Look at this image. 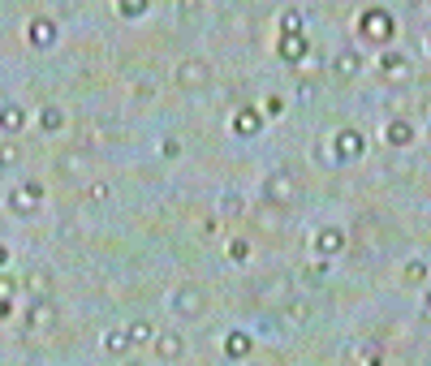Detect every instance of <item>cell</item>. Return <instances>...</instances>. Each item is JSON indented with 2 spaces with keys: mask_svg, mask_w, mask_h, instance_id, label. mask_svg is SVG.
Here are the masks:
<instances>
[{
  "mask_svg": "<svg viewBox=\"0 0 431 366\" xmlns=\"http://www.w3.org/2000/svg\"><path fill=\"white\" fill-rule=\"evenodd\" d=\"M168 306H173L177 319H199V314L207 310V293L199 289V284H181V289H173Z\"/></svg>",
  "mask_w": 431,
  "mask_h": 366,
  "instance_id": "1",
  "label": "cell"
},
{
  "mask_svg": "<svg viewBox=\"0 0 431 366\" xmlns=\"http://www.w3.org/2000/svg\"><path fill=\"white\" fill-rule=\"evenodd\" d=\"M263 198H267V203H276V207H289V203L298 198V177H294L289 168H276L272 177L263 181Z\"/></svg>",
  "mask_w": 431,
  "mask_h": 366,
  "instance_id": "2",
  "label": "cell"
},
{
  "mask_svg": "<svg viewBox=\"0 0 431 366\" xmlns=\"http://www.w3.org/2000/svg\"><path fill=\"white\" fill-rule=\"evenodd\" d=\"M207 82H212L207 60L190 56V60H181V65H177V87H181V91H199V87H207Z\"/></svg>",
  "mask_w": 431,
  "mask_h": 366,
  "instance_id": "3",
  "label": "cell"
},
{
  "mask_svg": "<svg viewBox=\"0 0 431 366\" xmlns=\"http://www.w3.org/2000/svg\"><path fill=\"white\" fill-rule=\"evenodd\" d=\"M393 30H397V22H393V13L388 9H366L362 13V35L366 39H393Z\"/></svg>",
  "mask_w": 431,
  "mask_h": 366,
  "instance_id": "4",
  "label": "cell"
},
{
  "mask_svg": "<svg viewBox=\"0 0 431 366\" xmlns=\"http://www.w3.org/2000/svg\"><path fill=\"white\" fill-rule=\"evenodd\" d=\"M39 203H43V185L26 181V185H18V190L9 194V211H13V216H35Z\"/></svg>",
  "mask_w": 431,
  "mask_h": 366,
  "instance_id": "5",
  "label": "cell"
},
{
  "mask_svg": "<svg viewBox=\"0 0 431 366\" xmlns=\"http://www.w3.org/2000/svg\"><path fill=\"white\" fill-rule=\"evenodd\" d=\"M26 328H30V332H52V328H56V306H52V297H35V301H30Z\"/></svg>",
  "mask_w": 431,
  "mask_h": 366,
  "instance_id": "6",
  "label": "cell"
},
{
  "mask_svg": "<svg viewBox=\"0 0 431 366\" xmlns=\"http://www.w3.org/2000/svg\"><path fill=\"white\" fill-rule=\"evenodd\" d=\"M289 289H294L289 276H263V280H254V297H259V301H276V306H280V301H289Z\"/></svg>",
  "mask_w": 431,
  "mask_h": 366,
  "instance_id": "7",
  "label": "cell"
},
{
  "mask_svg": "<svg viewBox=\"0 0 431 366\" xmlns=\"http://www.w3.org/2000/svg\"><path fill=\"white\" fill-rule=\"evenodd\" d=\"M345 250V229H319L315 233V254H319V259H332V254H341Z\"/></svg>",
  "mask_w": 431,
  "mask_h": 366,
  "instance_id": "8",
  "label": "cell"
},
{
  "mask_svg": "<svg viewBox=\"0 0 431 366\" xmlns=\"http://www.w3.org/2000/svg\"><path fill=\"white\" fill-rule=\"evenodd\" d=\"M186 354V341L177 336V332H155V358H164V362H177Z\"/></svg>",
  "mask_w": 431,
  "mask_h": 366,
  "instance_id": "9",
  "label": "cell"
},
{
  "mask_svg": "<svg viewBox=\"0 0 431 366\" xmlns=\"http://www.w3.org/2000/svg\"><path fill=\"white\" fill-rule=\"evenodd\" d=\"M332 147H337L341 160H358V155H362V134L358 130H341L337 138H332Z\"/></svg>",
  "mask_w": 431,
  "mask_h": 366,
  "instance_id": "10",
  "label": "cell"
},
{
  "mask_svg": "<svg viewBox=\"0 0 431 366\" xmlns=\"http://www.w3.org/2000/svg\"><path fill=\"white\" fill-rule=\"evenodd\" d=\"M26 35H30V43H35V47H52L56 43V22L52 18H35V22L26 26Z\"/></svg>",
  "mask_w": 431,
  "mask_h": 366,
  "instance_id": "11",
  "label": "cell"
},
{
  "mask_svg": "<svg viewBox=\"0 0 431 366\" xmlns=\"http://www.w3.org/2000/svg\"><path fill=\"white\" fill-rule=\"evenodd\" d=\"M307 52H311V39L307 35H280V56L289 60V65H298Z\"/></svg>",
  "mask_w": 431,
  "mask_h": 366,
  "instance_id": "12",
  "label": "cell"
},
{
  "mask_svg": "<svg viewBox=\"0 0 431 366\" xmlns=\"http://www.w3.org/2000/svg\"><path fill=\"white\" fill-rule=\"evenodd\" d=\"M384 138L393 142V147H410V142H414V121H410V117H397V121H388Z\"/></svg>",
  "mask_w": 431,
  "mask_h": 366,
  "instance_id": "13",
  "label": "cell"
},
{
  "mask_svg": "<svg viewBox=\"0 0 431 366\" xmlns=\"http://www.w3.org/2000/svg\"><path fill=\"white\" fill-rule=\"evenodd\" d=\"M0 130L5 134H22L26 130V113L18 104H0Z\"/></svg>",
  "mask_w": 431,
  "mask_h": 366,
  "instance_id": "14",
  "label": "cell"
},
{
  "mask_svg": "<svg viewBox=\"0 0 431 366\" xmlns=\"http://www.w3.org/2000/svg\"><path fill=\"white\" fill-rule=\"evenodd\" d=\"M130 345H134V336H130V328H117V332H108V336H104V349H108V354H130Z\"/></svg>",
  "mask_w": 431,
  "mask_h": 366,
  "instance_id": "15",
  "label": "cell"
},
{
  "mask_svg": "<svg viewBox=\"0 0 431 366\" xmlns=\"http://www.w3.org/2000/svg\"><path fill=\"white\" fill-rule=\"evenodd\" d=\"M233 130L242 134V138H250V134H259V113H250V108H242V113L233 117Z\"/></svg>",
  "mask_w": 431,
  "mask_h": 366,
  "instance_id": "16",
  "label": "cell"
},
{
  "mask_svg": "<svg viewBox=\"0 0 431 366\" xmlns=\"http://www.w3.org/2000/svg\"><path fill=\"white\" fill-rule=\"evenodd\" d=\"M26 284H30V293H35V297H52V276H47L43 267H35V272L26 276Z\"/></svg>",
  "mask_w": 431,
  "mask_h": 366,
  "instance_id": "17",
  "label": "cell"
},
{
  "mask_svg": "<svg viewBox=\"0 0 431 366\" xmlns=\"http://www.w3.org/2000/svg\"><path fill=\"white\" fill-rule=\"evenodd\" d=\"M225 354L229 358H246L250 354V336H246V332H233V336L225 341Z\"/></svg>",
  "mask_w": 431,
  "mask_h": 366,
  "instance_id": "18",
  "label": "cell"
},
{
  "mask_svg": "<svg viewBox=\"0 0 431 366\" xmlns=\"http://www.w3.org/2000/svg\"><path fill=\"white\" fill-rule=\"evenodd\" d=\"M307 314H311V306H307V301H289V306H285V310H280V319H285V323H289V328H298L302 319H307Z\"/></svg>",
  "mask_w": 431,
  "mask_h": 366,
  "instance_id": "19",
  "label": "cell"
},
{
  "mask_svg": "<svg viewBox=\"0 0 431 366\" xmlns=\"http://www.w3.org/2000/svg\"><path fill=\"white\" fill-rule=\"evenodd\" d=\"M358 69H362V56H358V52H341V56H337V73H341V78H354Z\"/></svg>",
  "mask_w": 431,
  "mask_h": 366,
  "instance_id": "20",
  "label": "cell"
},
{
  "mask_svg": "<svg viewBox=\"0 0 431 366\" xmlns=\"http://www.w3.org/2000/svg\"><path fill=\"white\" fill-rule=\"evenodd\" d=\"M39 125H43L47 134H56L60 125H65V117H60V108H43V113H39Z\"/></svg>",
  "mask_w": 431,
  "mask_h": 366,
  "instance_id": "21",
  "label": "cell"
},
{
  "mask_svg": "<svg viewBox=\"0 0 431 366\" xmlns=\"http://www.w3.org/2000/svg\"><path fill=\"white\" fill-rule=\"evenodd\" d=\"M302 22H307V18H302L298 9H289V13L280 18V35H302Z\"/></svg>",
  "mask_w": 431,
  "mask_h": 366,
  "instance_id": "22",
  "label": "cell"
},
{
  "mask_svg": "<svg viewBox=\"0 0 431 366\" xmlns=\"http://www.w3.org/2000/svg\"><path fill=\"white\" fill-rule=\"evenodd\" d=\"M117 13H121V18H138V13H147V0H121Z\"/></svg>",
  "mask_w": 431,
  "mask_h": 366,
  "instance_id": "23",
  "label": "cell"
},
{
  "mask_svg": "<svg viewBox=\"0 0 431 366\" xmlns=\"http://www.w3.org/2000/svg\"><path fill=\"white\" fill-rule=\"evenodd\" d=\"M130 336H134V345H138V341H151V336H155V328H151L147 319H138V323H130Z\"/></svg>",
  "mask_w": 431,
  "mask_h": 366,
  "instance_id": "24",
  "label": "cell"
},
{
  "mask_svg": "<svg viewBox=\"0 0 431 366\" xmlns=\"http://www.w3.org/2000/svg\"><path fill=\"white\" fill-rule=\"evenodd\" d=\"M384 69H388L393 78H397V73H406V56H401V52H388V56H384Z\"/></svg>",
  "mask_w": 431,
  "mask_h": 366,
  "instance_id": "25",
  "label": "cell"
},
{
  "mask_svg": "<svg viewBox=\"0 0 431 366\" xmlns=\"http://www.w3.org/2000/svg\"><path fill=\"white\" fill-rule=\"evenodd\" d=\"M113 190H108V181H95V185H87V198H95V203H104Z\"/></svg>",
  "mask_w": 431,
  "mask_h": 366,
  "instance_id": "26",
  "label": "cell"
},
{
  "mask_svg": "<svg viewBox=\"0 0 431 366\" xmlns=\"http://www.w3.org/2000/svg\"><path fill=\"white\" fill-rule=\"evenodd\" d=\"M60 172H65V177H78V172H82V160H78V155H65V160H60Z\"/></svg>",
  "mask_w": 431,
  "mask_h": 366,
  "instance_id": "27",
  "label": "cell"
},
{
  "mask_svg": "<svg viewBox=\"0 0 431 366\" xmlns=\"http://www.w3.org/2000/svg\"><path fill=\"white\" fill-rule=\"evenodd\" d=\"M220 207H225V211H229V216H237V211H246V203H242V198H237V194H225V198H220Z\"/></svg>",
  "mask_w": 431,
  "mask_h": 366,
  "instance_id": "28",
  "label": "cell"
},
{
  "mask_svg": "<svg viewBox=\"0 0 431 366\" xmlns=\"http://www.w3.org/2000/svg\"><path fill=\"white\" fill-rule=\"evenodd\" d=\"M159 151H164L168 160H177V155H181V142H177V138H164V147H159Z\"/></svg>",
  "mask_w": 431,
  "mask_h": 366,
  "instance_id": "29",
  "label": "cell"
},
{
  "mask_svg": "<svg viewBox=\"0 0 431 366\" xmlns=\"http://www.w3.org/2000/svg\"><path fill=\"white\" fill-rule=\"evenodd\" d=\"M9 297H13V280L0 276V306H9Z\"/></svg>",
  "mask_w": 431,
  "mask_h": 366,
  "instance_id": "30",
  "label": "cell"
},
{
  "mask_svg": "<svg viewBox=\"0 0 431 366\" xmlns=\"http://www.w3.org/2000/svg\"><path fill=\"white\" fill-rule=\"evenodd\" d=\"M9 164H18V151H13V147H0V168H9Z\"/></svg>",
  "mask_w": 431,
  "mask_h": 366,
  "instance_id": "31",
  "label": "cell"
},
{
  "mask_svg": "<svg viewBox=\"0 0 431 366\" xmlns=\"http://www.w3.org/2000/svg\"><path fill=\"white\" fill-rule=\"evenodd\" d=\"M423 276H427L423 263H410V267H406V280H423Z\"/></svg>",
  "mask_w": 431,
  "mask_h": 366,
  "instance_id": "32",
  "label": "cell"
},
{
  "mask_svg": "<svg viewBox=\"0 0 431 366\" xmlns=\"http://www.w3.org/2000/svg\"><path fill=\"white\" fill-rule=\"evenodd\" d=\"M229 254H233V259H246L250 246H246V242H229Z\"/></svg>",
  "mask_w": 431,
  "mask_h": 366,
  "instance_id": "33",
  "label": "cell"
},
{
  "mask_svg": "<svg viewBox=\"0 0 431 366\" xmlns=\"http://www.w3.org/2000/svg\"><path fill=\"white\" fill-rule=\"evenodd\" d=\"M362 366H384V349H371V354H366V362Z\"/></svg>",
  "mask_w": 431,
  "mask_h": 366,
  "instance_id": "34",
  "label": "cell"
},
{
  "mask_svg": "<svg viewBox=\"0 0 431 366\" xmlns=\"http://www.w3.org/2000/svg\"><path fill=\"white\" fill-rule=\"evenodd\" d=\"M5 263H9V250H5V246H0V267H5Z\"/></svg>",
  "mask_w": 431,
  "mask_h": 366,
  "instance_id": "35",
  "label": "cell"
},
{
  "mask_svg": "<svg viewBox=\"0 0 431 366\" xmlns=\"http://www.w3.org/2000/svg\"><path fill=\"white\" fill-rule=\"evenodd\" d=\"M254 366H267V362H254Z\"/></svg>",
  "mask_w": 431,
  "mask_h": 366,
  "instance_id": "36",
  "label": "cell"
},
{
  "mask_svg": "<svg viewBox=\"0 0 431 366\" xmlns=\"http://www.w3.org/2000/svg\"><path fill=\"white\" fill-rule=\"evenodd\" d=\"M0 172H5V168H0Z\"/></svg>",
  "mask_w": 431,
  "mask_h": 366,
  "instance_id": "37",
  "label": "cell"
}]
</instances>
